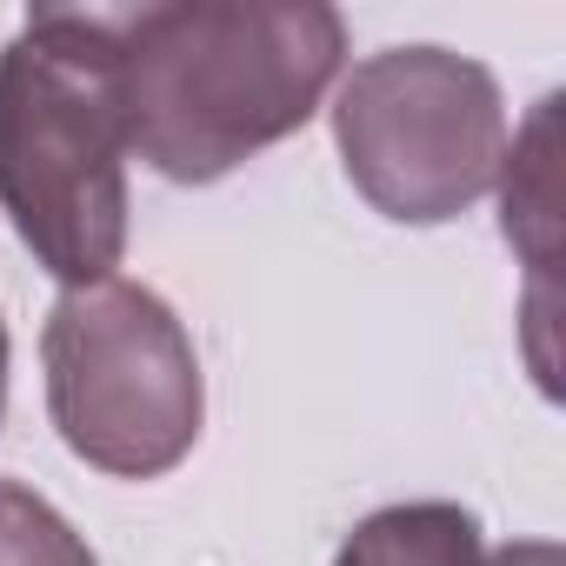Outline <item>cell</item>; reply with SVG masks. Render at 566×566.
<instances>
[{"label":"cell","mask_w":566,"mask_h":566,"mask_svg":"<svg viewBox=\"0 0 566 566\" xmlns=\"http://www.w3.org/2000/svg\"><path fill=\"white\" fill-rule=\"evenodd\" d=\"M480 566H566V553H559L553 539H513V546L486 553Z\"/></svg>","instance_id":"obj_7"},{"label":"cell","mask_w":566,"mask_h":566,"mask_svg":"<svg viewBox=\"0 0 566 566\" xmlns=\"http://www.w3.org/2000/svg\"><path fill=\"white\" fill-rule=\"evenodd\" d=\"M334 140L354 193L374 213L400 227H440L500 180L506 101L500 81L467 54L387 48L340 81Z\"/></svg>","instance_id":"obj_4"},{"label":"cell","mask_w":566,"mask_h":566,"mask_svg":"<svg viewBox=\"0 0 566 566\" xmlns=\"http://www.w3.org/2000/svg\"><path fill=\"white\" fill-rule=\"evenodd\" d=\"M114 14L127 154L174 187H207L301 134L347 61L327 0H160Z\"/></svg>","instance_id":"obj_1"},{"label":"cell","mask_w":566,"mask_h":566,"mask_svg":"<svg viewBox=\"0 0 566 566\" xmlns=\"http://www.w3.org/2000/svg\"><path fill=\"white\" fill-rule=\"evenodd\" d=\"M0 420H8V327H0Z\"/></svg>","instance_id":"obj_8"},{"label":"cell","mask_w":566,"mask_h":566,"mask_svg":"<svg viewBox=\"0 0 566 566\" xmlns=\"http://www.w3.org/2000/svg\"><path fill=\"white\" fill-rule=\"evenodd\" d=\"M0 566H101L94 546L34 486L0 473Z\"/></svg>","instance_id":"obj_6"},{"label":"cell","mask_w":566,"mask_h":566,"mask_svg":"<svg viewBox=\"0 0 566 566\" xmlns=\"http://www.w3.org/2000/svg\"><path fill=\"white\" fill-rule=\"evenodd\" d=\"M48 413L74 460L114 480L174 473L207 420L200 354L180 314L134 280L67 287L41 334Z\"/></svg>","instance_id":"obj_3"},{"label":"cell","mask_w":566,"mask_h":566,"mask_svg":"<svg viewBox=\"0 0 566 566\" xmlns=\"http://www.w3.org/2000/svg\"><path fill=\"white\" fill-rule=\"evenodd\" d=\"M127 120L107 8H34L0 48V213L67 287L127 253Z\"/></svg>","instance_id":"obj_2"},{"label":"cell","mask_w":566,"mask_h":566,"mask_svg":"<svg viewBox=\"0 0 566 566\" xmlns=\"http://www.w3.org/2000/svg\"><path fill=\"white\" fill-rule=\"evenodd\" d=\"M480 559H486L480 520L453 500L380 506L334 553V566H480Z\"/></svg>","instance_id":"obj_5"}]
</instances>
